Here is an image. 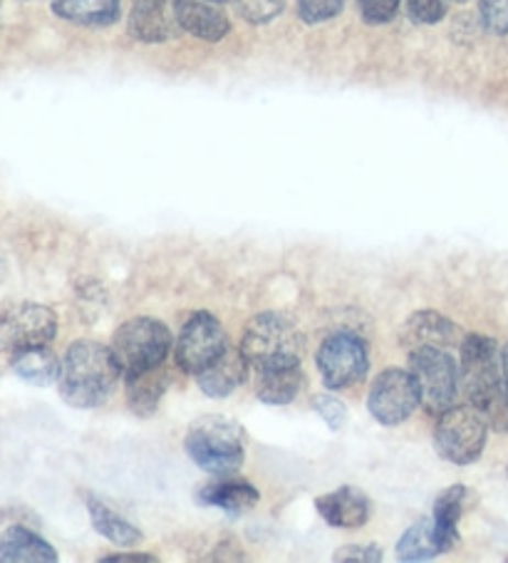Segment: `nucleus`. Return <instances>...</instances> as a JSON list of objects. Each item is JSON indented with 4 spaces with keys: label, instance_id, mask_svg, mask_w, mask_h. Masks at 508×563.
I'll return each mask as SVG.
<instances>
[{
    "label": "nucleus",
    "instance_id": "f257e3e1",
    "mask_svg": "<svg viewBox=\"0 0 508 563\" xmlns=\"http://www.w3.org/2000/svg\"><path fill=\"white\" fill-rule=\"evenodd\" d=\"M120 377L122 367L117 365L110 345L77 341L65 351L57 390L70 407L95 410L110 400Z\"/></svg>",
    "mask_w": 508,
    "mask_h": 563
},
{
    "label": "nucleus",
    "instance_id": "f03ea898",
    "mask_svg": "<svg viewBox=\"0 0 508 563\" xmlns=\"http://www.w3.org/2000/svg\"><path fill=\"white\" fill-rule=\"evenodd\" d=\"M462 393L466 402L484 412L496 432H508V400L501 377V347L484 333H468L462 341Z\"/></svg>",
    "mask_w": 508,
    "mask_h": 563
},
{
    "label": "nucleus",
    "instance_id": "7ed1b4c3",
    "mask_svg": "<svg viewBox=\"0 0 508 563\" xmlns=\"http://www.w3.org/2000/svg\"><path fill=\"white\" fill-rule=\"evenodd\" d=\"M184 450L199 470L213 474V477L236 474L246 460L243 430L227 417H201L194 422L184 440Z\"/></svg>",
    "mask_w": 508,
    "mask_h": 563
},
{
    "label": "nucleus",
    "instance_id": "20e7f679",
    "mask_svg": "<svg viewBox=\"0 0 508 563\" xmlns=\"http://www.w3.org/2000/svg\"><path fill=\"white\" fill-rule=\"evenodd\" d=\"M239 347L246 355L251 371L300 365L302 335L290 318L266 310L249 320Z\"/></svg>",
    "mask_w": 508,
    "mask_h": 563
},
{
    "label": "nucleus",
    "instance_id": "39448f33",
    "mask_svg": "<svg viewBox=\"0 0 508 563\" xmlns=\"http://www.w3.org/2000/svg\"><path fill=\"white\" fill-rule=\"evenodd\" d=\"M409 373H412L419 402L429 415H442L456 405L462 390V371L446 347H415L409 351Z\"/></svg>",
    "mask_w": 508,
    "mask_h": 563
},
{
    "label": "nucleus",
    "instance_id": "423d86ee",
    "mask_svg": "<svg viewBox=\"0 0 508 563\" xmlns=\"http://www.w3.org/2000/svg\"><path fill=\"white\" fill-rule=\"evenodd\" d=\"M172 330L162 320L142 316L117 328L110 347L117 365L122 367V375H130L162 365L172 353Z\"/></svg>",
    "mask_w": 508,
    "mask_h": 563
},
{
    "label": "nucleus",
    "instance_id": "0eeeda50",
    "mask_svg": "<svg viewBox=\"0 0 508 563\" xmlns=\"http://www.w3.org/2000/svg\"><path fill=\"white\" fill-rule=\"evenodd\" d=\"M492 424L474 405H454L439 415L434 427V446L439 457L466 467L482 457Z\"/></svg>",
    "mask_w": 508,
    "mask_h": 563
},
{
    "label": "nucleus",
    "instance_id": "6e6552de",
    "mask_svg": "<svg viewBox=\"0 0 508 563\" xmlns=\"http://www.w3.org/2000/svg\"><path fill=\"white\" fill-rule=\"evenodd\" d=\"M316 365L328 390H347L363 383L369 371L367 343L353 330H335L318 347Z\"/></svg>",
    "mask_w": 508,
    "mask_h": 563
},
{
    "label": "nucleus",
    "instance_id": "1a4fd4ad",
    "mask_svg": "<svg viewBox=\"0 0 508 563\" xmlns=\"http://www.w3.org/2000/svg\"><path fill=\"white\" fill-rule=\"evenodd\" d=\"M57 335L53 308L35 300H13L0 310V353L11 357L18 351L51 345Z\"/></svg>",
    "mask_w": 508,
    "mask_h": 563
},
{
    "label": "nucleus",
    "instance_id": "9d476101",
    "mask_svg": "<svg viewBox=\"0 0 508 563\" xmlns=\"http://www.w3.org/2000/svg\"><path fill=\"white\" fill-rule=\"evenodd\" d=\"M227 330L219 323V318L199 310L184 323L177 345H174V361L179 371L197 377L211 363H217L227 353Z\"/></svg>",
    "mask_w": 508,
    "mask_h": 563
},
{
    "label": "nucleus",
    "instance_id": "9b49d317",
    "mask_svg": "<svg viewBox=\"0 0 508 563\" xmlns=\"http://www.w3.org/2000/svg\"><path fill=\"white\" fill-rule=\"evenodd\" d=\"M419 405L422 402H419L415 377L409 371H402V367H387V371L375 377L373 387H369L367 410L385 427H397L407 422Z\"/></svg>",
    "mask_w": 508,
    "mask_h": 563
},
{
    "label": "nucleus",
    "instance_id": "f8f14e48",
    "mask_svg": "<svg viewBox=\"0 0 508 563\" xmlns=\"http://www.w3.org/2000/svg\"><path fill=\"white\" fill-rule=\"evenodd\" d=\"M181 31L169 0H134L130 18H126V33L136 43L156 45L172 41Z\"/></svg>",
    "mask_w": 508,
    "mask_h": 563
},
{
    "label": "nucleus",
    "instance_id": "ddd939ff",
    "mask_svg": "<svg viewBox=\"0 0 508 563\" xmlns=\"http://www.w3.org/2000/svg\"><path fill=\"white\" fill-rule=\"evenodd\" d=\"M399 341L407 347V351H415V347H452L462 343V328H459L454 320L444 318L437 310H419L412 318L407 320L399 330Z\"/></svg>",
    "mask_w": 508,
    "mask_h": 563
},
{
    "label": "nucleus",
    "instance_id": "4468645a",
    "mask_svg": "<svg viewBox=\"0 0 508 563\" xmlns=\"http://www.w3.org/2000/svg\"><path fill=\"white\" fill-rule=\"evenodd\" d=\"M172 3L184 33L203 43H221L229 35L231 21L219 3H211V0H172Z\"/></svg>",
    "mask_w": 508,
    "mask_h": 563
},
{
    "label": "nucleus",
    "instance_id": "2eb2a0df",
    "mask_svg": "<svg viewBox=\"0 0 508 563\" xmlns=\"http://www.w3.org/2000/svg\"><path fill=\"white\" fill-rule=\"evenodd\" d=\"M316 509L330 527L360 529L373 517V501L357 487H340L316 499Z\"/></svg>",
    "mask_w": 508,
    "mask_h": 563
},
{
    "label": "nucleus",
    "instance_id": "dca6fc26",
    "mask_svg": "<svg viewBox=\"0 0 508 563\" xmlns=\"http://www.w3.org/2000/svg\"><path fill=\"white\" fill-rule=\"evenodd\" d=\"M249 373L251 365L246 361V355L241 353V347L229 345L227 353H223L217 363H211L207 371H201L197 375V383L203 395L213 397V400H221V397L236 393L239 387L246 383Z\"/></svg>",
    "mask_w": 508,
    "mask_h": 563
},
{
    "label": "nucleus",
    "instance_id": "f3484780",
    "mask_svg": "<svg viewBox=\"0 0 508 563\" xmlns=\"http://www.w3.org/2000/svg\"><path fill=\"white\" fill-rule=\"evenodd\" d=\"M261 499L258 489L249 484L246 479H231L229 477H217V482L203 484L197 492V501L203 507H213L231 514V517H239V514H246L256 507Z\"/></svg>",
    "mask_w": 508,
    "mask_h": 563
},
{
    "label": "nucleus",
    "instance_id": "a211bd4d",
    "mask_svg": "<svg viewBox=\"0 0 508 563\" xmlns=\"http://www.w3.org/2000/svg\"><path fill=\"white\" fill-rule=\"evenodd\" d=\"M126 377V405L136 417H152L159 410L164 393L172 385V373L164 363L142 373H130Z\"/></svg>",
    "mask_w": 508,
    "mask_h": 563
},
{
    "label": "nucleus",
    "instance_id": "6ab92c4d",
    "mask_svg": "<svg viewBox=\"0 0 508 563\" xmlns=\"http://www.w3.org/2000/svg\"><path fill=\"white\" fill-rule=\"evenodd\" d=\"M57 551L27 527H8L0 533V563H55Z\"/></svg>",
    "mask_w": 508,
    "mask_h": 563
},
{
    "label": "nucleus",
    "instance_id": "aec40b11",
    "mask_svg": "<svg viewBox=\"0 0 508 563\" xmlns=\"http://www.w3.org/2000/svg\"><path fill=\"white\" fill-rule=\"evenodd\" d=\"M466 499H468V489L464 487V484H454V487H446L434 499L432 527H434L439 547H442V553L452 551L456 547L459 521H462V517H464Z\"/></svg>",
    "mask_w": 508,
    "mask_h": 563
},
{
    "label": "nucleus",
    "instance_id": "412c9836",
    "mask_svg": "<svg viewBox=\"0 0 508 563\" xmlns=\"http://www.w3.org/2000/svg\"><path fill=\"white\" fill-rule=\"evenodd\" d=\"M53 13L73 25L107 27L122 15V0H53Z\"/></svg>",
    "mask_w": 508,
    "mask_h": 563
},
{
    "label": "nucleus",
    "instance_id": "4be33fe9",
    "mask_svg": "<svg viewBox=\"0 0 508 563\" xmlns=\"http://www.w3.org/2000/svg\"><path fill=\"white\" fill-rule=\"evenodd\" d=\"M11 371L27 385L47 387L60 380L63 361H57L51 345L25 347V351H18L11 355Z\"/></svg>",
    "mask_w": 508,
    "mask_h": 563
},
{
    "label": "nucleus",
    "instance_id": "5701e85b",
    "mask_svg": "<svg viewBox=\"0 0 508 563\" xmlns=\"http://www.w3.org/2000/svg\"><path fill=\"white\" fill-rule=\"evenodd\" d=\"M306 385L300 365L256 371V397L266 405H290Z\"/></svg>",
    "mask_w": 508,
    "mask_h": 563
},
{
    "label": "nucleus",
    "instance_id": "b1692460",
    "mask_svg": "<svg viewBox=\"0 0 508 563\" xmlns=\"http://www.w3.org/2000/svg\"><path fill=\"white\" fill-rule=\"evenodd\" d=\"M87 504V511H90V519H92V527L95 531L104 537L107 541H112L114 547H136V543L142 541V531L134 527V523L126 521L120 514H114L110 507L102 499L92 497V494H87L85 497Z\"/></svg>",
    "mask_w": 508,
    "mask_h": 563
},
{
    "label": "nucleus",
    "instance_id": "393cba45",
    "mask_svg": "<svg viewBox=\"0 0 508 563\" xmlns=\"http://www.w3.org/2000/svg\"><path fill=\"white\" fill-rule=\"evenodd\" d=\"M442 553L439 547L437 533L432 527V519L417 521L415 527H409L402 539L397 541V559L399 561H429Z\"/></svg>",
    "mask_w": 508,
    "mask_h": 563
},
{
    "label": "nucleus",
    "instance_id": "a878e982",
    "mask_svg": "<svg viewBox=\"0 0 508 563\" xmlns=\"http://www.w3.org/2000/svg\"><path fill=\"white\" fill-rule=\"evenodd\" d=\"M243 21L251 25H266L283 13L286 0H233Z\"/></svg>",
    "mask_w": 508,
    "mask_h": 563
},
{
    "label": "nucleus",
    "instance_id": "bb28decb",
    "mask_svg": "<svg viewBox=\"0 0 508 563\" xmlns=\"http://www.w3.org/2000/svg\"><path fill=\"white\" fill-rule=\"evenodd\" d=\"M347 0H298V15L302 23L320 25L345 11Z\"/></svg>",
    "mask_w": 508,
    "mask_h": 563
},
{
    "label": "nucleus",
    "instance_id": "cd10ccee",
    "mask_svg": "<svg viewBox=\"0 0 508 563\" xmlns=\"http://www.w3.org/2000/svg\"><path fill=\"white\" fill-rule=\"evenodd\" d=\"M478 18L492 35H508V0H478Z\"/></svg>",
    "mask_w": 508,
    "mask_h": 563
},
{
    "label": "nucleus",
    "instance_id": "c85d7f7f",
    "mask_svg": "<svg viewBox=\"0 0 508 563\" xmlns=\"http://www.w3.org/2000/svg\"><path fill=\"white\" fill-rule=\"evenodd\" d=\"M399 5H402V0H357L360 18L367 25L393 23L399 13Z\"/></svg>",
    "mask_w": 508,
    "mask_h": 563
},
{
    "label": "nucleus",
    "instance_id": "c756f323",
    "mask_svg": "<svg viewBox=\"0 0 508 563\" xmlns=\"http://www.w3.org/2000/svg\"><path fill=\"white\" fill-rule=\"evenodd\" d=\"M449 0H407V15L419 25H437L444 21Z\"/></svg>",
    "mask_w": 508,
    "mask_h": 563
},
{
    "label": "nucleus",
    "instance_id": "7c9ffc66",
    "mask_svg": "<svg viewBox=\"0 0 508 563\" xmlns=\"http://www.w3.org/2000/svg\"><path fill=\"white\" fill-rule=\"evenodd\" d=\"M316 412L322 417L330 432H340L347 422V407L335 395L316 397Z\"/></svg>",
    "mask_w": 508,
    "mask_h": 563
},
{
    "label": "nucleus",
    "instance_id": "2f4dec72",
    "mask_svg": "<svg viewBox=\"0 0 508 563\" xmlns=\"http://www.w3.org/2000/svg\"><path fill=\"white\" fill-rule=\"evenodd\" d=\"M332 561H365V563H375L383 561V549L375 547V543H350V547H343L335 551Z\"/></svg>",
    "mask_w": 508,
    "mask_h": 563
},
{
    "label": "nucleus",
    "instance_id": "473e14b6",
    "mask_svg": "<svg viewBox=\"0 0 508 563\" xmlns=\"http://www.w3.org/2000/svg\"><path fill=\"white\" fill-rule=\"evenodd\" d=\"M104 563H114V561H146V563H154V556H146V553H117V556H107L102 559Z\"/></svg>",
    "mask_w": 508,
    "mask_h": 563
},
{
    "label": "nucleus",
    "instance_id": "72a5a7b5",
    "mask_svg": "<svg viewBox=\"0 0 508 563\" xmlns=\"http://www.w3.org/2000/svg\"><path fill=\"white\" fill-rule=\"evenodd\" d=\"M501 377H504V390L508 400V343L501 347Z\"/></svg>",
    "mask_w": 508,
    "mask_h": 563
},
{
    "label": "nucleus",
    "instance_id": "f704fd0d",
    "mask_svg": "<svg viewBox=\"0 0 508 563\" xmlns=\"http://www.w3.org/2000/svg\"><path fill=\"white\" fill-rule=\"evenodd\" d=\"M5 274H8V261H5V256H3V254H0V284H3Z\"/></svg>",
    "mask_w": 508,
    "mask_h": 563
},
{
    "label": "nucleus",
    "instance_id": "c9c22d12",
    "mask_svg": "<svg viewBox=\"0 0 508 563\" xmlns=\"http://www.w3.org/2000/svg\"><path fill=\"white\" fill-rule=\"evenodd\" d=\"M211 3H219L221 5V3H233V0H211Z\"/></svg>",
    "mask_w": 508,
    "mask_h": 563
},
{
    "label": "nucleus",
    "instance_id": "e433bc0d",
    "mask_svg": "<svg viewBox=\"0 0 508 563\" xmlns=\"http://www.w3.org/2000/svg\"><path fill=\"white\" fill-rule=\"evenodd\" d=\"M454 3H466V0H454Z\"/></svg>",
    "mask_w": 508,
    "mask_h": 563
},
{
    "label": "nucleus",
    "instance_id": "4c0bfd02",
    "mask_svg": "<svg viewBox=\"0 0 508 563\" xmlns=\"http://www.w3.org/2000/svg\"><path fill=\"white\" fill-rule=\"evenodd\" d=\"M506 472H508V470H506Z\"/></svg>",
    "mask_w": 508,
    "mask_h": 563
}]
</instances>
